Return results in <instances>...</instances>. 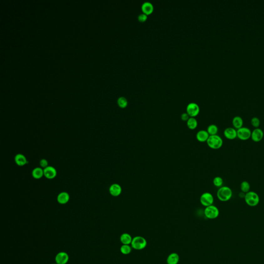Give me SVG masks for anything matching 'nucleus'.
<instances>
[{
  "label": "nucleus",
  "instance_id": "nucleus-1",
  "mask_svg": "<svg viewBox=\"0 0 264 264\" xmlns=\"http://www.w3.org/2000/svg\"><path fill=\"white\" fill-rule=\"evenodd\" d=\"M233 191L228 186H222L217 192V197L221 202H227L232 198Z\"/></svg>",
  "mask_w": 264,
  "mask_h": 264
},
{
  "label": "nucleus",
  "instance_id": "nucleus-2",
  "mask_svg": "<svg viewBox=\"0 0 264 264\" xmlns=\"http://www.w3.org/2000/svg\"><path fill=\"white\" fill-rule=\"evenodd\" d=\"M244 199L246 203L251 207H254L257 205L260 201V196L256 192L253 191H250L246 193Z\"/></svg>",
  "mask_w": 264,
  "mask_h": 264
},
{
  "label": "nucleus",
  "instance_id": "nucleus-3",
  "mask_svg": "<svg viewBox=\"0 0 264 264\" xmlns=\"http://www.w3.org/2000/svg\"><path fill=\"white\" fill-rule=\"evenodd\" d=\"M207 145L210 149L217 150L220 149L223 144V139L220 136L215 135L210 136L206 142Z\"/></svg>",
  "mask_w": 264,
  "mask_h": 264
},
{
  "label": "nucleus",
  "instance_id": "nucleus-4",
  "mask_svg": "<svg viewBox=\"0 0 264 264\" xmlns=\"http://www.w3.org/2000/svg\"><path fill=\"white\" fill-rule=\"evenodd\" d=\"M132 248L136 250H142L147 247V241L143 237L137 236L134 238L131 244Z\"/></svg>",
  "mask_w": 264,
  "mask_h": 264
},
{
  "label": "nucleus",
  "instance_id": "nucleus-5",
  "mask_svg": "<svg viewBox=\"0 0 264 264\" xmlns=\"http://www.w3.org/2000/svg\"><path fill=\"white\" fill-rule=\"evenodd\" d=\"M204 215L208 219H216L219 215V209L213 205L209 206L205 209Z\"/></svg>",
  "mask_w": 264,
  "mask_h": 264
},
{
  "label": "nucleus",
  "instance_id": "nucleus-6",
  "mask_svg": "<svg viewBox=\"0 0 264 264\" xmlns=\"http://www.w3.org/2000/svg\"><path fill=\"white\" fill-rule=\"evenodd\" d=\"M237 138L242 141H246L251 138L252 131L249 128L243 127L237 130Z\"/></svg>",
  "mask_w": 264,
  "mask_h": 264
},
{
  "label": "nucleus",
  "instance_id": "nucleus-7",
  "mask_svg": "<svg viewBox=\"0 0 264 264\" xmlns=\"http://www.w3.org/2000/svg\"><path fill=\"white\" fill-rule=\"evenodd\" d=\"M214 201V198L213 194L209 192L203 193L200 197V202L205 207L213 205Z\"/></svg>",
  "mask_w": 264,
  "mask_h": 264
},
{
  "label": "nucleus",
  "instance_id": "nucleus-8",
  "mask_svg": "<svg viewBox=\"0 0 264 264\" xmlns=\"http://www.w3.org/2000/svg\"><path fill=\"white\" fill-rule=\"evenodd\" d=\"M187 114L190 117H195L200 112V107L196 103H190L186 108Z\"/></svg>",
  "mask_w": 264,
  "mask_h": 264
},
{
  "label": "nucleus",
  "instance_id": "nucleus-9",
  "mask_svg": "<svg viewBox=\"0 0 264 264\" xmlns=\"http://www.w3.org/2000/svg\"><path fill=\"white\" fill-rule=\"evenodd\" d=\"M264 133L263 130L261 128H254L252 131L251 139L253 142H261L264 138Z\"/></svg>",
  "mask_w": 264,
  "mask_h": 264
},
{
  "label": "nucleus",
  "instance_id": "nucleus-10",
  "mask_svg": "<svg viewBox=\"0 0 264 264\" xmlns=\"http://www.w3.org/2000/svg\"><path fill=\"white\" fill-rule=\"evenodd\" d=\"M223 135L228 140H233L237 138V130L234 127H227L223 132Z\"/></svg>",
  "mask_w": 264,
  "mask_h": 264
},
{
  "label": "nucleus",
  "instance_id": "nucleus-11",
  "mask_svg": "<svg viewBox=\"0 0 264 264\" xmlns=\"http://www.w3.org/2000/svg\"><path fill=\"white\" fill-rule=\"evenodd\" d=\"M69 256L67 253L60 252L55 257L56 263L57 264H66L69 261Z\"/></svg>",
  "mask_w": 264,
  "mask_h": 264
},
{
  "label": "nucleus",
  "instance_id": "nucleus-12",
  "mask_svg": "<svg viewBox=\"0 0 264 264\" xmlns=\"http://www.w3.org/2000/svg\"><path fill=\"white\" fill-rule=\"evenodd\" d=\"M44 175L48 179H53L55 178L57 174V171L52 166L47 167L44 170Z\"/></svg>",
  "mask_w": 264,
  "mask_h": 264
},
{
  "label": "nucleus",
  "instance_id": "nucleus-13",
  "mask_svg": "<svg viewBox=\"0 0 264 264\" xmlns=\"http://www.w3.org/2000/svg\"><path fill=\"white\" fill-rule=\"evenodd\" d=\"M110 194L113 197H118L122 193V188L118 184H113L110 186L109 189Z\"/></svg>",
  "mask_w": 264,
  "mask_h": 264
},
{
  "label": "nucleus",
  "instance_id": "nucleus-14",
  "mask_svg": "<svg viewBox=\"0 0 264 264\" xmlns=\"http://www.w3.org/2000/svg\"><path fill=\"white\" fill-rule=\"evenodd\" d=\"M210 137V135L205 130H200L196 134V138L200 142H207V139Z\"/></svg>",
  "mask_w": 264,
  "mask_h": 264
},
{
  "label": "nucleus",
  "instance_id": "nucleus-15",
  "mask_svg": "<svg viewBox=\"0 0 264 264\" xmlns=\"http://www.w3.org/2000/svg\"><path fill=\"white\" fill-rule=\"evenodd\" d=\"M232 125L233 127L236 130H238L239 128L243 127L244 125V120L239 116H237L234 117L232 120Z\"/></svg>",
  "mask_w": 264,
  "mask_h": 264
},
{
  "label": "nucleus",
  "instance_id": "nucleus-16",
  "mask_svg": "<svg viewBox=\"0 0 264 264\" xmlns=\"http://www.w3.org/2000/svg\"><path fill=\"white\" fill-rule=\"evenodd\" d=\"M142 9L143 13L146 15H149L153 11V5L150 2H145L142 4Z\"/></svg>",
  "mask_w": 264,
  "mask_h": 264
},
{
  "label": "nucleus",
  "instance_id": "nucleus-17",
  "mask_svg": "<svg viewBox=\"0 0 264 264\" xmlns=\"http://www.w3.org/2000/svg\"><path fill=\"white\" fill-rule=\"evenodd\" d=\"M70 199L69 194L66 192L60 193L57 196V201L61 204H65L68 202Z\"/></svg>",
  "mask_w": 264,
  "mask_h": 264
},
{
  "label": "nucleus",
  "instance_id": "nucleus-18",
  "mask_svg": "<svg viewBox=\"0 0 264 264\" xmlns=\"http://www.w3.org/2000/svg\"><path fill=\"white\" fill-rule=\"evenodd\" d=\"M179 261V256L177 253H171L167 258V264H178Z\"/></svg>",
  "mask_w": 264,
  "mask_h": 264
},
{
  "label": "nucleus",
  "instance_id": "nucleus-19",
  "mask_svg": "<svg viewBox=\"0 0 264 264\" xmlns=\"http://www.w3.org/2000/svg\"><path fill=\"white\" fill-rule=\"evenodd\" d=\"M120 240L122 245H130L131 244L133 238L131 235L128 233H123L120 236Z\"/></svg>",
  "mask_w": 264,
  "mask_h": 264
},
{
  "label": "nucleus",
  "instance_id": "nucleus-20",
  "mask_svg": "<svg viewBox=\"0 0 264 264\" xmlns=\"http://www.w3.org/2000/svg\"><path fill=\"white\" fill-rule=\"evenodd\" d=\"M15 161L16 163L20 166H23L28 163L25 156L21 154H18L16 155Z\"/></svg>",
  "mask_w": 264,
  "mask_h": 264
},
{
  "label": "nucleus",
  "instance_id": "nucleus-21",
  "mask_svg": "<svg viewBox=\"0 0 264 264\" xmlns=\"http://www.w3.org/2000/svg\"><path fill=\"white\" fill-rule=\"evenodd\" d=\"M187 126L190 130H194L197 128L198 126V121L194 117H190L187 120Z\"/></svg>",
  "mask_w": 264,
  "mask_h": 264
},
{
  "label": "nucleus",
  "instance_id": "nucleus-22",
  "mask_svg": "<svg viewBox=\"0 0 264 264\" xmlns=\"http://www.w3.org/2000/svg\"><path fill=\"white\" fill-rule=\"evenodd\" d=\"M44 175V171L41 168H36L32 171V176L36 179H39Z\"/></svg>",
  "mask_w": 264,
  "mask_h": 264
},
{
  "label": "nucleus",
  "instance_id": "nucleus-23",
  "mask_svg": "<svg viewBox=\"0 0 264 264\" xmlns=\"http://www.w3.org/2000/svg\"><path fill=\"white\" fill-rule=\"evenodd\" d=\"M206 131L210 135V136H212V135H217L219 130H218V127L215 124H210L207 127Z\"/></svg>",
  "mask_w": 264,
  "mask_h": 264
},
{
  "label": "nucleus",
  "instance_id": "nucleus-24",
  "mask_svg": "<svg viewBox=\"0 0 264 264\" xmlns=\"http://www.w3.org/2000/svg\"><path fill=\"white\" fill-rule=\"evenodd\" d=\"M240 188H241V191L242 193H245V194L249 192L250 191V185L249 183L248 182V181H242V182L241 183Z\"/></svg>",
  "mask_w": 264,
  "mask_h": 264
},
{
  "label": "nucleus",
  "instance_id": "nucleus-25",
  "mask_svg": "<svg viewBox=\"0 0 264 264\" xmlns=\"http://www.w3.org/2000/svg\"><path fill=\"white\" fill-rule=\"evenodd\" d=\"M131 246L128 245H122V246L120 247V252L121 253L124 255H128L130 254L132 252Z\"/></svg>",
  "mask_w": 264,
  "mask_h": 264
},
{
  "label": "nucleus",
  "instance_id": "nucleus-26",
  "mask_svg": "<svg viewBox=\"0 0 264 264\" xmlns=\"http://www.w3.org/2000/svg\"><path fill=\"white\" fill-rule=\"evenodd\" d=\"M213 184L216 187L220 188L223 186V179L220 177H216L213 179Z\"/></svg>",
  "mask_w": 264,
  "mask_h": 264
},
{
  "label": "nucleus",
  "instance_id": "nucleus-27",
  "mask_svg": "<svg viewBox=\"0 0 264 264\" xmlns=\"http://www.w3.org/2000/svg\"><path fill=\"white\" fill-rule=\"evenodd\" d=\"M118 104L121 108H125L127 106L128 101L124 96H121L118 99Z\"/></svg>",
  "mask_w": 264,
  "mask_h": 264
},
{
  "label": "nucleus",
  "instance_id": "nucleus-28",
  "mask_svg": "<svg viewBox=\"0 0 264 264\" xmlns=\"http://www.w3.org/2000/svg\"><path fill=\"white\" fill-rule=\"evenodd\" d=\"M251 124L255 128H259L261 124L260 119L256 117H253L251 120Z\"/></svg>",
  "mask_w": 264,
  "mask_h": 264
},
{
  "label": "nucleus",
  "instance_id": "nucleus-29",
  "mask_svg": "<svg viewBox=\"0 0 264 264\" xmlns=\"http://www.w3.org/2000/svg\"><path fill=\"white\" fill-rule=\"evenodd\" d=\"M138 19L140 22H145V21L147 19V15L145 13H140L138 16Z\"/></svg>",
  "mask_w": 264,
  "mask_h": 264
},
{
  "label": "nucleus",
  "instance_id": "nucleus-30",
  "mask_svg": "<svg viewBox=\"0 0 264 264\" xmlns=\"http://www.w3.org/2000/svg\"><path fill=\"white\" fill-rule=\"evenodd\" d=\"M40 165L42 168H44H44H47V167H48V162L46 159H41L40 162Z\"/></svg>",
  "mask_w": 264,
  "mask_h": 264
},
{
  "label": "nucleus",
  "instance_id": "nucleus-31",
  "mask_svg": "<svg viewBox=\"0 0 264 264\" xmlns=\"http://www.w3.org/2000/svg\"><path fill=\"white\" fill-rule=\"evenodd\" d=\"M190 116H189L187 112H184L181 115V119L183 121H187L189 119Z\"/></svg>",
  "mask_w": 264,
  "mask_h": 264
},
{
  "label": "nucleus",
  "instance_id": "nucleus-32",
  "mask_svg": "<svg viewBox=\"0 0 264 264\" xmlns=\"http://www.w3.org/2000/svg\"></svg>",
  "mask_w": 264,
  "mask_h": 264
}]
</instances>
